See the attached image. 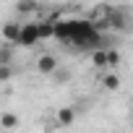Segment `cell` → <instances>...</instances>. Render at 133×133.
Instances as JSON below:
<instances>
[{"label": "cell", "instance_id": "obj_17", "mask_svg": "<svg viewBox=\"0 0 133 133\" xmlns=\"http://www.w3.org/2000/svg\"><path fill=\"white\" fill-rule=\"evenodd\" d=\"M130 125H133V112H130Z\"/></svg>", "mask_w": 133, "mask_h": 133}, {"label": "cell", "instance_id": "obj_5", "mask_svg": "<svg viewBox=\"0 0 133 133\" xmlns=\"http://www.w3.org/2000/svg\"><path fill=\"white\" fill-rule=\"evenodd\" d=\"M76 117H78V107H73V104L60 107V110L55 112V125H57V128H71V125L76 123Z\"/></svg>", "mask_w": 133, "mask_h": 133}, {"label": "cell", "instance_id": "obj_11", "mask_svg": "<svg viewBox=\"0 0 133 133\" xmlns=\"http://www.w3.org/2000/svg\"><path fill=\"white\" fill-rule=\"evenodd\" d=\"M37 31H39V42H42V39H52V37H55V18H50V21H37Z\"/></svg>", "mask_w": 133, "mask_h": 133}, {"label": "cell", "instance_id": "obj_2", "mask_svg": "<svg viewBox=\"0 0 133 133\" xmlns=\"http://www.w3.org/2000/svg\"><path fill=\"white\" fill-rule=\"evenodd\" d=\"M107 29H112V31H130L133 29V18H130V11L128 8H115L112 5V11H110V18H107Z\"/></svg>", "mask_w": 133, "mask_h": 133}, {"label": "cell", "instance_id": "obj_6", "mask_svg": "<svg viewBox=\"0 0 133 133\" xmlns=\"http://www.w3.org/2000/svg\"><path fill=\"white\" fill-rule=\"evenodd\" d=\"M37 42H39L37 21H31V24H24V26H21V34H18V47H34Z\"/></svg>", "mask_w": 133, "mask_h": 133}, {"label": "cell", "instance_id": "obj_10", "mask_svg": "<svg viewBox=\"0 0 133 133\" xmlns=\"http://www.w3.org/2000/svg\"><path fill=\"white\" fill-rule=\"evenodd\" d=\"M21 125V117L16 112H0V128L3 130H16Z\"/></svg>", "mask_w": 133, "mask_h": 133}, {"label": "cell", "instance_id": "obj_8", "mask_svg": "<svg viewBox=\"0 0 133 133\" xmlns=\"http://www.w3.org/2000/svg\"><path fill=\"white\" fill-rule=\"evenodd\" d=\"M18 34H21V24H16V21H5L0 26V39L13 47H18Z\"/></svg>", "mask_w": 133, "mask_h": 133}, {"label": "cell", "instance_id": "obj_7", "mask_svg": "<svg viewBox=\"0 0 133 133\" xmlns=\"http://www.w3.org/2000/svg\"><path fill=\"white\" fill-rule=\"evenodd\" d=\"M120 84H123V78H120V73H117V71L107 68V71H102V73H99V86H102L104 91H117V89H120Z\"/></svg>", "mask_w": 133, "mask_h": 133}, {"label": "cell", "instance_id": "obj_3", "mask_svg": "<svg viewBox=\"0 0 133 133\" xmlns=\"http://www.w3.org/2000/svg\"><path fill=\"white\" fill-rule=\"evenodd\" d=\"M34 68H37V73H42V76H52V73L60 68V60H57V55H52V52H42V55L34 60Z\"/></svg>", "mask_w": 133, "mask_h": 133}, {"label": "cell", "instance_id": "obj_16", "mask_svg": "<svg viewBox=\"0 0 133 133\" xmlns=\"http://www.w3.org/2000/svg\"><path fill=\"white\" fill-rule=\"evenodd\" d=\"M52 78H55L57 84H65V81H71V73H68V71H63V68H57V71L52 73Z\"/></svg>", "mask_w": 133, "mask_h": 133}, {"label": "cell", "instance_id": "obj_12", "mask_svg": "<svg viewBox=\"0 0 133 133\" xmlns=\"http://www.w3.org/2000/svg\"><path fill=\"white\" fill-rule=\"evenodd\" d=\"M16 11L18 13H34V11H39V3L37 0H16Z\"/></svg>", "mask_w": 133, "mask_h": 133}, {"label": "cell", "instance_id": "obj_14", "mask_svg": "<svg viewBox=\"0 0 133 133\" xmlns=\"http://www.w3.org/2000/svg\"><path fill=\"white\" fill-rule=\"evenodd\" d=\"M107 68H112V71L120 68V52L115 47H107Z\"/></svg>", "mask_w": 133, "mask_h": 133}, {"label": "cell", "instance_id": "obj_15", "mask_svg": "<svg viewBox=\"0 0 133 133\" xmlns=\"http://www.w3.org/2000/svg\"><path fill=\"white\" fill-rule=\"evenodd\" d=\"M13 55H16V47L13 44H3V47H0V63H13Z\"/></svg>", "mask_w": 133, "mask_h": 133}, {"label": "cell", "instance_id": "obj_13", "mask_svg": "<svg viewBox=\"0 0 133 133\" xmlns=\"http://www.w3.org/2000/svg\"><path fill=\"white\" fill-rule=\"evenodd\" d=\"M13 76H16V68H13V63H0V84H8Z\"/></svg>", "mask_w": 133, "mask_h": 133}, {"label": "cell", "instance_id": "obj_1", "mask_svg": "<svg viewBox=\"0 0 133 133\" xmlns=\"http://www.w3.org/2000/svg\"><path fill=\"white\" fill-rule=\"evenodd\" d=\"M68 44H76L78 50H94L102 44V31L89 18H73L71 21V37Z\"/></svg>", "mask_w": 133, "mask_h": 133}, {"label": "cell", "instance_id": "obj_9", "mask_svg": "<svg viewBox=\"0 0 133 133\" xmlns=\"http://www.w3.org/2000/svg\"><path fill=\"white\" fill-rule=\"evenodd\" d=\"M91 65L97 71H107V47L104 44H99V47L91 50Z\"/></svg>", "mask_w": 133, "mask_h": 133}, {"label": "cell", "instance_id": "obj_4", "mask_svg": "<svg viewBox=\"0 0 133 133\" xmlns=\"http://www.w3.org/2000/svg\"><path fill=\"white\" fill-rule=\"evenodd\" d=\"M110 11H112V5H107V3H99V5H94L91 8V13H89V21L99 29V31H107V18H110Z\"/></svg>", "mask_w": 133, "mask_h": 133}]
</instances>
